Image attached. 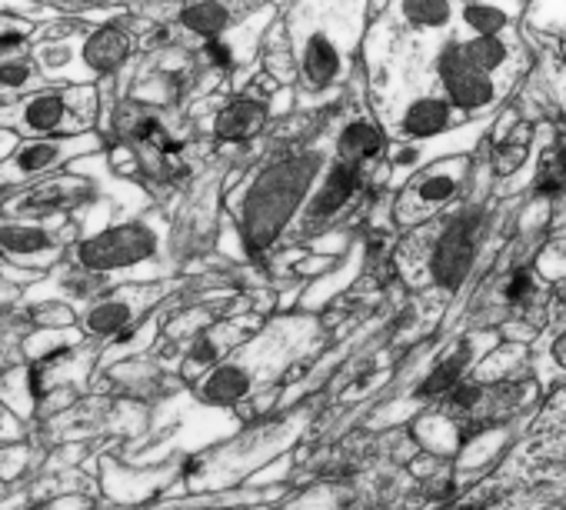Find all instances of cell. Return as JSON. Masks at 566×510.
<instances>
[{"mask_svg":"<svg viewBox=\"0 0 566 510\" xmlns=\"http://www.w3.org/2000/svg\"><path fill=\"white\" fill-rule=\"evenodd\" d=\"M460 21L463 28L473 34V38H500L510 24V14L503 8H490V4H470L460 11Z\"/></svg>","mask_w":566,"mask_h":510,"instance_id":"22","label":"cell"},{"mask_svg":"<svg viewBox=\"0 0 566 510\" xmlns=\"http://www.w3.org/2000/svg\"><path fill=\"white\" fill-rule=\"evenodd\" d=\"M357 187H360V170L350 167V164H334L327 180H324V187L314 194V200H311V207L304 214V223L307 227H321V223L334 220L347 207V200L357 194Z\"/></svg>","mask_w":566,"mask_h":510,"instance_id":"13","label":"cell"},{"mask_svg":"<svg viewBox=\"0 0 566 510\" xmlns=\"http://www.w3.org/2000/svg\"><path fill=\"white\" fill-rule=\"evenodd\" d=\"M440 84H443V97L453 111L463 114H480L490 111L500 101V84L486 74H476L473 67H467L463 54H460V41L447 44L440 54Z\"/></svg>","mask_w":566,"mask_h":510,"instance_id":"8","label":"cell"},{"mask_svg":"<svg viewBox=\"0 0 566 510\" xmlns=\"http://www.w3.org/2000/svg\"><path fill=\"white\" fill-rule=\"evenodd\" d=\"M403 18L413 28H443L453 18V8L440 4V0H410V4H403Z\"/></svg>","mask_w":566,"mask_h":510,"instance_id":"24","label":"cell"},{"mask_svg":"<svg viewBox=\"0 0 566 510\" xmlns=\"http://www.w3.org/2000/svg\"><path fill=\"white\" fill-rule=\"evenodd\" d=\"M344 74V51L327 31H314L301 48V81L314 91L334 87Z\"/></svg>","mask_w":566,"mask_h":510,"instance_id":"11","label":"cell"},{"mask_svg":"<svg viewBox=\"0 0 566 510\" xmlns=\"http://www.w3.org/2000/svg\"><path fill=\"white\" fill-rule=\"evenodd\" d=\"M470 361H473V344H463L460 351H453L443 364H437L433 367V374L417 387V400H433V397H440V394H453L460 384H463V374H467V367H470Z\"/></svg>","mask_w":566,"mask_h":510,"instance_id":"18","label":"cell"},{"mask_svg":"<svg viewBox=\"0 0 566 510\" xmlns=\"http://www.w3.org/2000/svg\"><path fill=\"white\" fill-rule=\"evenodd\" d=\"M160 253V233L147 220H127L81 237L71 247V261L104 278H117L150 264Z\"/></svg>","mask_w":566,"mask_h":510,"instance_id":"2","label":"cell"},{"mask_svg":"<svg viewBox=\"0 0 566 510\" xmlns=\"http://www.w3.org/2000/svg\"><path fill=\"white\" fill-rule=\"evenodd\" d=\"M553 164H556V167H559V174L566 177V144H563V147L556 150V157H553Z\"/></svg>","mask_w":566,"mask_h":510,"instance_id":"28","label":"cell"},{"mask_svg":"<svg viewBox=\"0 0 566 510\" xmlns=\"http://www.w3.org/2000/svg\"><path fill=\"white\" fill-rule=\"evenodd\" d=\"M533 294H536V278H533L530 271H516V274L506 281V288H503V298H506V304H513V308L530 304Z\"/></svg>","mask_w":566,"mask_h":510,"instance_id":"25","label":"cell"},{"mask_svg":"<svg viewBox=\"0 0 566 510\" xmlns=\"http://www.w3.org/2000/svg\"><path fill=\"white\" fill-rule=\"evenodd\" d=\"M180 28L203 38V41H217L227 28H230V11L223 4H190L177 14Z\"/></svg>","mask_w":566,"mask_h":510,"instance_id":"21","label":"cell"},{"mask_svg":"<svg viewBox=\"0 0 566 510\" xmlns=\"http://www.w3.org/2000/svg\"><path fill=\"white\" fill-rule=\"evenodd\" d=\"M549 361L556 371H566V331H559L549 344Z\"/></svg>","mask_w":566,"mask_h":510,"instance_id":"27","label":"cell"},{"mask_svg":"<svg viewBox=\"0 0 566 510\" xmlns=\"http://www.w3.org/2000/svg\"><path fill=\"white\" fill-rule=\"evenodd\" d=\"M460 54L467 61V67H473L476 74L493 77L496 71H503L510 64V44L503 38H470L460 44Z\"/></svg>","mask_w":566,"mask_h":510,"instance_id":"20","label":"cell"},{"mask_svg":"<svg viewBox=\"0 0 566 510\" xmlns=\"http://www.w3.org/2000/svg\"><path fill=\"white\" fill-rule=\"evenodd\" d=\"M71 247H74L71 220L34 223V220H14L0 214V258L28 274H44L61 268V258L71 253Z\"/></svg>","mask_w":566,"mask_h":510,"instance_id":"4","label":"cell"},{"mask_svg":"<svg viewBox=\"0 0 566 510\" xmlns=\"http://www.w3.org/2000/svg\"><path fill=\"white\" fill-rule=\"evenodd\" d=\"M453 124V107L447 104V97H420L413 101L403 117H400V134L410 140H423V137H440L447 127Z\"/></svg>","mask_w":566,"mask_h":510,"instance_id":"15","label":"cell"},{"mask_svg":"<svg viewBox=\"0 0 566 510\" xmlns=\"http://www.w3.org/2000/svg\"><path fill=\"white\" fill-rule=\"evenodd\" d=\"M463 184H467V160H443L410 184V190L397 204V217L420 220L427 214H437L463 190Z\"/></svg>","mask_w":566,"mask_h":510,"instance_id":"9","label":"cell"},{"mask_svg":"<svg viewBox=\"0 0 566 510\" xmlns=\"http://www.w3.org/2000/svg\"><path fill=\"white\" fill-rule=\"evenodd\" d=\"M210 510H240V507H210Z\"/></svg>","mask_w":566,"mask_h":510,"instance_id":"29","label":"cell"},{"mask_svg":"<svg viewBox=\"0 0 566 510\" xmlns=\"http://www.w3.org/2000/svg\"><path fill=\"white\" fill-rule=\"evenodd\" d=\"M97 197V187L84 174H57L48 177L8 200H0V214L14 220H34V223H51V220H71V214L84 210Z\"/></svg>","mask_w":566,"mask_h":510,"instance_id":"5","label":"cell"},{"mask_svg":"<svg viewBox=\"0 0 566 510\" xmlns=\"http://www.w3.org/2000/svg\"><path fill=\"white\" fill-rule=\"evenodd\" d=\"M203 54H207V61H210L213 67H220V71H227V67H233V64H237V58H233V48H230L223 38H217V41H207V44H203Z\"/></svg>","mask_w":566,"mask_h":510,"instance_id":"26","label":"cell"},{"mask_svg":"<svg viewBox=\"0 0 566 510\" xmlns=\"http://www.w3.org/2000/svg\"><path fill=\"white\" fill-rule=\"evenodd\" d=\"M48 298H54V294H61L57 301H64V304H84V311L91 308V304H97L101 298H107L111 294V278H104V274H94V271H87V268H77L74 261H64L61 268H54V274H51V281H48ZM38 301H44V298H38Z\"/></svg>","mask_w":566,"mask_h":510,"instance_id":"12","label":"cell"},{"mask_svg":"<svg viewBox=\"0 0 566 510\" xmlns=\"http://www.w3.org/2000/svg\"><path fill=\"white\" fill-rule=\"evenodd\" d=\"M51 87L48 77L41 74L34 54H14V58H4L0 61V97H8L4 104H14V101H24L38 91Z\"/></svg>","mask_w":566,"mask_h":510,"instance_id":"16","label":"cell"},{"mask_svg":"<svg viewBox=\"0 0 566 510\" xmlns=\"http://www.w3.org/2000/svg\"><path fill=\"white\" fill-rule=\"evenodd\" d=\"M130 54H134V31L117 21L97 24L81 38V58L91 77L117 74L130 61Z\"/></svg>","mask_w":566,"mask_h":510,"instance_id":"10","label":"cell"},{"mask_svg":"<svg viewBox=\"0 0 566 510\" xmlns=\"http://www.w3.org/2000/svg\"><path fill=\"white\" fill-rule=\"evenodd\" d=\"M0 404H4V410H11L21 420L34 417V410H38V391H34V377H31V367L28 364L14 367L8 374H0Z\"/></svg>","mask_w":566,"mask_h":510,"instance_id":"19","label":"cell"},{"mask_svg":"<svg viewBox=\"0 0 566 510\" xmlns=\"http://www.w3.org/2000/svg\"><path fill=\"white\" fill-rule=\"evenodd\" d=\"M223 351H227V341L220 337V331H207V334H200V337L190 344L187 357H184V374H187V377H197L200 371L213 367V364L223 357Z\"/></svg>","mask_w":566,"mask_h":510,"instance_id":"23","label":"cell"},{"mask_svg":"<svg viewBox=\"0 0 566 510\" xmlns=\"http://www.w3.org/2000/svg\"><path fill=\"white\" fill-rule=\"evenodd\" d=\"M337 154H340V164H350V167L377 160L384 154V134L374 124H367V121H354V124H347L340 131Z\"/></svg>","mask_w":566,"mask_h":510,"instance_id":"17","label":"cell"},{"mask_svg":"<svg viewBox=\"0 0 566 510\" xmlns=\"http://www.w3.org/2000/svg\"><path fill=\"white\" fill-rule=\"evenodd\" d=\"M157 298L160 288H147V284L117 288L81 314V331L84 337L94 341H117L120 334L140 327V318L157 304Z\"/></svg>","mask_w":566,"mask_h":510,"instance_id":"7","label":"cell"},{"mask_svg":"<svg viewBox=\"0 0 566 510\" xmlns=\"http://www.w3.org/2000/svg\"><path fill=\"white\" fill-rule=\"evenodd\" d=\"M101 150L97 134L81 137H48V140H18V147L0 160V197H14L48 177L64 174L74 160Z\"/></svg>","mask_w":566,"mask_h":510,"instance_id":"3","label":"cell"},{"mask_svg":"<svg viewBox=\"0 0 566 510\" xmlns=\"http://www.w3.org/2000/svg\"><path fill=\"white\" fill-rule=\"evenodd\" d=\"M101 114L94 84L71 87H44L24 101L0 104V131L21 140H48V137H81L94 134Z\"/></svg>","mask_w":566,"mask_h":510,"instance_id":"1","label":"cell"},{"mask_svg":"<svg viewBox=\"0 0 566 510\" xmlns=\"http://www.w3.org/2000/svg\"><path fill=\"white\" fill-rule=\"evenodd\" d=\"M483 223L480 210H467L463 217L450 220L437 237H433V250L427 258V278L430 284L443 288V291H457L476 261V230Z\"/></svg>","mask_w":566,"mask_h":510,"instance_id":"6","label":"cell"},{"mask_svg":"<svg viewBox=\"0 0 566 510\" xmlns=\"http://www.w3.org/2000/svg\"><path fill=\"white\" fill-rule=\"evenodd\" d=\"M266 121H270V107L263 101L237 97L213 117V134L220 140H247L256 137L266 127Z\"/></svg>","mask_w":566,"mask_h":510,"instance_id":"14","label":"cell"}]
</instances>
